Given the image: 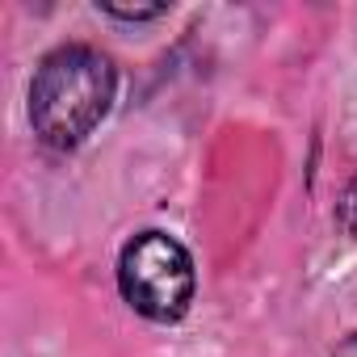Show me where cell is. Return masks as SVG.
Masks as SVG:
<instances>
[{"label": "cell", "mask_w": 357, "mask_h": 357, "mask_svg": "<svg viewBox=\"0 0 357 357\" xmlns=\"http://www.w3.org/2000/svg\"><path fill=\"white\" fill-rule=\"evenodd\" d=\"M118 72L109 55L89 43H68L43 55L30 80V126L38 143L68 151L80 147L109 114Z\"/></svg>", "instance_id": "6da1fadb"}, {"label": "cell", "mask_w": 357, "mask_h": 357, "mask_svg": "<svg viewBox=\"0 0 357 357\" xmlns=\"http://www.w3.org/2000/svg\"><path fill=\"white\" fill-rule=\"evenodd\" d=\"M101 13L105 17H118V22H155V17L168 13V5H151V9H114V5H105Z\"/></svg>", "instance_id": "277c9868"}, {"label": "cell", "mask_w": 357, "mask_h": 357, "mask_svg": "<svg viewBox=\"0 0 357 357\" xmlns=\"http://www.w3.org/2000/svg\"><path fill=\"white\" fill-rule=\"evenodd\" d=\"M336 219L344 223L349 236H357V181H349V190L340 194V202H336Z\"/></svg>", "instance_id": "3957f363"}, {"label": "cell", "mask_w": 357, "mask_h": 357, "mask_svg": "<svg viewBox=\"0 0 357 357\" xmlns=\"http://www.w3.org/2000/svg\"><path fill=\"white\" fill-rule=\"evenodd\" d=\"M332 357H357V332H349V336L332 349Z\"/></svg>", "instance_id": "5b68a950"}, {"label": "cell", "mask_w": 357, "mask_h": 357, "mask_svg": "<svg viewBox=\"0 0 357 357\" xmlns=\"http://www.w3.org/2000/svg\"><path fill=\"white\" fill-rule=\"evenodd\" d=\"M122 298L151 324H176L194 303V261L181 240L139 231L118 257Z\"/></svg>", "instance_id": "7a4b0ae2"}]
</instances>
